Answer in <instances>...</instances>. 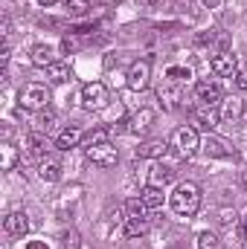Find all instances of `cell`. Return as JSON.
I'll use <instances>...</instances> for the list:
<instances>
[{
    "label": "cell",
    "mask_w": 247,
    "mask_h": 249,
    "mask_svg": "<svg viewBox=\"0 0 247 249\" xmlns=\"http://www.w3.org/2000/svg\"><path fill=\"white\" fill-rule=\"evenodd\" d=\"M169 206H172V212L178 217H195L198 209H201V188L195 183H189V180L178 183L175 191L169 194Z\"/></svg>",
    "instance_id": "cell-1"
},
{
    "label": "cell",
    "mask_w": 247,
    "mask_h": 249,
    "mask_svg": "<svg viewBox=\"0 0 247 249\" xmlns=\"http://www.w3.org/2000/svg\"><path fill=\"white\" fill-rule=\"evenodd\" d=\"M21 107L23 110H47L50 107V102H53V93H50V87L47 84H26L23 90H21Z\"/></svg>",
    "instance_id": "cell-2"
},
{
    "label": "cell",
    "mask_w": 247,
    "mask_h": 249,
    "mask_svg": "<svg viewBox=\"0 0 247 249\" xmlns=\"http://www.w3.org/2000/svg\"><path fill=\"white\" fill-rule=\"evenodd\" d=\"M172 148L181 154V157H192L195 151H201V136H198V127L195 124H181L175 133H172Z\"/></svg>",
    "instance_id": "cell-3"
},
{
    "label": "cell",
    "mask_w": 247,
    "mask_h": 249,
    "mask_svg": "<svg viewBox=\"0 0 247 249\" xmlns=\"http://www.w3.org/2000/svg\"><path fill=\"white\" fill-rule=\"evenodd\" d=\"M84 157H87L93 165L111 168V165H117V160H120V151H117L111 142H99V145H87V148H84Z\"/></svg>",
    "instance_id": "cell-4"
},
{
    "label": "cell",
    "mask_w": 247,
    "mask_h": 249,
    "mask_svg": "<svg viewBox=\"0 0 247 249\" xmlns=\"http://www.w3.org/2000/svg\"><path fill=\"white\" fill-rule=\"evenodd\" d=\"M82 105H84L87 110L105 107V105H108V87H105L102 81H87V84L82 87Z\"/></svg>",
    "instance_id": "cell-5"
},
{
    "label": "cell",
    "mask_w": 247,
    "mask_h": 249,
    "mask_svg": "<svg viewBox=\"0 0 247 249\" xmlns=\"http://www.w3.org/2000/svg\"><path fill=\"white\" fill-rule=\"evenodd\" d=\"M148 81H151V61H134L131 64V70H128V75H125V84L134 90V93H143L145 87H148Z\"/></svg>",
    "instance_id": "cell-6"
},
{
    "label": "cell",
    "mask_w": 247,
    "mask_h": 249,
    "mask_svg": "<svg viewBox=\"0 0 247 249\" xmlns=\"http://www.w3.org/2000/svg\"><path fill=\"white\" fill-rule=\"evenodd\" d=\"M218 122H221V113L215 110V105H201V107L192 110V124L206 130V133H212L218 127Z\"/></svg>",
    "instance_id": "cell-7"
},
{
    "label": "cell",
    "mask_w": 247,
    "mask_h": 249,
    "mask_svg": "<svg viewBox=\"0 0 247 249\" xmlns=\"http://www.w3.org/2000/svg\"><path fill=\"white\" fill-rule=\"evenodd\" d=\"M201 151H204L206 157H212V160H227V157H233L230 142L221 139V136H215V133H206V136L201 139Z\"/></svg>",
    "instance_id": "cell-8"
},
{
    "label": "cell",
    "mask_w": 247,
    "mask_h": 249,
    "mask_svg": "<svg viewBox=\"0 0 247 249\" xmlns=\"http://www.w3.org/2000/svg\"><path fill=\"white\" fill-rule=\"evenodd\" d=\"M209 67H212V72H215V75L230 78V75H236V72H239V58L227 50V53H218V55L212 58V64H209Z\"/></svg>",
    "instance_id": "cell-9"
},
{
    "label": "cell",
    "mask_w": 247,
    "mask_h": 249,
    "mask_svg": "<svg viewBox=\"0 0 247 249\" xmlns=\"http://www.w3.org/2000/svg\"><path fill=\"white\" fill-rule=\"evenodd\" d=\"M151 124H154V110H151V107H140V110L128 119V133H134V136H145Z\"/></svg>",
    "instance_id": "cell-10"
},
{
    "label": "cell",
    "mask_w": 247,
    "mask_h": 249,
    "mask_svg": "<svg viewBox=\"0 0 247 249\" xmlns=\"http://www.w3.org/2000/svg\"><path fill=\"white\" fill-rule=\"evenodd\" d=\"M3 229H6V235H15V238H23L26 232H29V220H26V212H9L6 217H3Z\"/></svg>",
    "instance_id": "cell-11"
},
{
    "label": "cell",
    "mask_w": 247,
    "mask_h": 249,
    "mask_svg": "<svg viewBox=\"0 0 247 249\" xmlns=\"http://www.w3.org/2000/svg\"><path fill=\"white\" fill-rule=\"evenodd\" d=\"M195 96H198L204 105H215V102H221V87H218V81H212V78H201V81L195 84Z\"/></svg>",
    "instance_id": "cell-12"
},
{
    "label": "cell",
    "mask_w": 247,
    "mask_h": 249,
    "mask_svg": "<svg viewBox=\"0 0 247 249\" xmlns=\"http://www.w3.org/2000/svg\"><path fill=\"white\" fill-rule=\"evenodd\" d=\"M242 116H245V102H242L239 96H230V99L221 102V119H224V122L236 124Z\"/></svg>",
    "instance_id": "cell-13"
},
{
    "label": "cell",
    "mask_w": 247,
    "mask_h": 249,
    "mask_svg": "<svg viewBox=\"0 0 247 249\" xmlns=\"http://www.w3.org/2000/svg\"><path fill=\"white\" fill-rule=\"evenodd\" d=\"M26 151L32 154V157H38V160H44V157H50V139H47V133H29L26 136Z\"/></svg>",
    "instance_id": "cell-14"
},
{
    "label": "cell",
    "mask_w": 247,
    "mask_h": 249,
    "mask_svg": "<svg viewBox=\"0 0 247 249\" xmlns=\"http://www.w3.org/2000/svg\"><path fill=\"white\" fill-rule=\"evenodd\" d=\"M38 177H41L44 183H59V180H62V162H59L56 157H44V160L38 162Z\"/></svg>",
    "instance_id": "cell-15"
},
{
    "label": "cell",
    "mask_w": 247,
    "mask_h": 249,
    "mask_svg": "<svg viewBox=\"0 0 247 249\" xmlns=\"http://www.w3.org/2000/svg\"><path fill=\"white\" fill-rule=\"evenodd\" d=\"M84 142V133L79 127H64L62 133L56 136V148L59 151H70V148H79Z\"/></svg>",
    "instance_id": "cell-16"
},
{
    "label": "cell",
    "mask_w": 247,
    "mask_h": 249,
    "mask_svg": "<svg viewBox=\"0 0 247 249\" xmlns=\"http://www.w3.org/2000/svg\"><path fill=\"white\" fill-rule=\"evenodd\" d=\"M29 58H32L35 67L47 70V67H53V64H56V50H53L50 44H35V47H32V53H29Z\"/></svg>",
    "instance_id": "cell-17"
},
{
    "label": "cell",
    "mask_w": 247,
    "mask_h": 249,
    "mask_svg": "<svg viewBox=\"0 0 247 249\" xmlns=\"http://www.w3.org/2000/svg\"><path fill=\"white\" fill-rule=\"evenodd\" d=\"M163 154H166V142L163 139H148V142H143L137 148V157L140 160H160Z\"/></svg>",
    "instance_id": "cell-18"
},
{
    "label": "cell",
    "mask_w": 247,
    "mask_h": 249,
    "mask_svg": "<svg viewBox=\"0 0 247 249\" xmlns=\"http://www.w3.org/2000/svg\"><path fill=\"white\" fill-rule=\"evenodd\" d=\"M140 197H143V203L148 206V212H157V209H163V203H166V194H163L160 186H145Z\"/></svg>",
    "instance_id": "cell-19"
},
{
    "label": "cell",
    "mask_w": 247,
    "mask_h": 249,
    "mask_svg": "<svg viewBox=\"0 0 247 249\" xmlns=\"http://www.w3.org/2000/svg\"><path fill=\"white\" fill-rule=\"evenodd\" d=\"M148 232V217H125L123 235L125 238H140Z\"/></svg>",
    "instance_id": "cell-20"
},
{
    "label": "cell",
    "mask_w": 247,
    "mask_h": 249,
    "mask_svg": "<svg viewBox=\"0 0 247 249\" xmlns=\"http://www.w3.org/2000/svg\"><path fill=\"white\" fill-rule=\"evenodd\" d=\"M175 180V168H169V165H154L151 168V177H148V186H166V183H172Z\"/></svg>",
    "instance_id": "cell-21"
},
{
    "label": "cell",
    "mask_w": 247,
    "mask_h": 249,
    "mask_svg": "<svg viewBox=\"0 0 247 249\" xmlns=\"http://www.w3.org/2000/svg\"><path fill=\"white\" fill-rule=\"evenodd\" d=\"M47 81L50 84H64V81H70V67L62 61H56L53 67H47Z\"/></svg>",
    "instance_id": "cell-22"
},
{
    "label": "cell",
    "mask_w": 247,
    "mask_h": 249,
    "mask_svg": "<svg viewBox=\"0 0 247 249\" xmlns=\"http://www.w3.org/2000/svg\"><path fill=\"white\" fill-rule=\"evenodd\" d=\"M166 78L175 81V84H181L186 78H192V70H189L186 64H172V67H166Z\"/></svg>",
    "instance_id": "cell-23"
},
{
    "label": "cell",
    "mask_w": 247,
    "mask_h": 249,
    "mask_svg": "<svg viewBox=\"0 0 247 249\" xmlns=\"http://www.w3.org/2000/svg\"><path fill=\"white\" fill-rule=\"evenodd\" d=\"M125 212H128V217H148V206L143 203V197H131L125 203Z\"/></svg>",
    "instance_id": "cell-24"
},
{
    "label": "cell",
    "mask_w": 247,
    "mask_h": 249,
    "mask_svg": "<svg viewBox=\"0 0 247 249\" xmlns=\"http://www.w3.org/2000/svg\"><path fill=\"white\" fill-rule=\"evenodd\" d=\"M53 122H56V113H53V110H38V116H35V130H38V133H50V130H53Z\"/></svg>",
    "instance_id": "cell-25"
},
{
    "label": "cell",
    "mask_w": 247,
    "mask_h": 249,
    "mask_svg": "<svg viewBox=\"0 0 247 249\" xmlns=\"http://www.w3.org/2000/svg\"><path fill=\"white\" fill-rule=\"evenodd\" d=\"M99 142H111V130H108V127H96V130H90V133L84 136L82 145L87 148V145H99Z\"/></svg>",
    "instance_id": "cell-26"
},
{
    "label": "cell",
    "mask_w": 247,
    "mask_h": 249,
    "mask_svg": "<svg viewBox=\"0 0 247 249\" xmlns=\"http://www.w3.org/2000/svg\"><path fill=\"white\" fill-rule=\"evenodd\" d=\"M3 162H0V168L3 171H12L15 168V162H18V151H15V145H9V142H3Z\"/></svg>",
    "instance_id": "cell-27"
},
{
    "label": "cell",
    "mask_w": 247,
    "mask_h": 249,
    "mask_svg": "<svg viewBox=\"0 0 247 249\" xmlns=\"http://www.w3.org/2000/svg\"><path fill=\"white\" fill-rule=\"evenodd\" d=\"M157 99H160V105H166V107L172 110V107H178L181 93H178V90H160V93H157Z\"/></svg>",
    "instance_id": "cell-28"
},
{
    "label": "cell",
    "mask_w": 247,
    "mask_h": 249,
    "mask_svg": "<svg viewBox=\"0 0 247 249\" xmlns=\"http://www.w3.org/2000/svg\"><path fill=\"white\" fill-rule=\"evenodd\" d=\"M198 249H218L215 232H201V235H198Z\"/></svg>",
    "instance_id": "cell-29"
},
{
    "label": "cell",
    "mask_w": 247,
    "mask_h": 249,
    "mask_svg": "<svg viewBox=\"0 0 247 249\" xmlns=\"http://www.w3.org/2000/svg\"><path fill=\"white\" fill-rule=\"evenodd\" d=\"M62 244H64V249H79L82 247V238H79V232L70 229V232H64L62 235Z\"/></svg>",
    "instance_id": "cell-30"
},
{
    "label": "cell",
    "mask_w": 247,
    "mask_h": 249,
    "mask_svg": "<svg viewBox=\"0 0 247 249\" xmlns=\"http://www.w3.org/2000/svg\"><path fill=\"white\" fill-rule=\"evenodd\" d=\"M233 78H236V87H239V90H247V70H239Z\"/></svg>",
    "instance_id": "cell-31"
},
{
    "label": "cell",
    "mask_w": 247,
    "mask_h": 249,
    "mask_svg": "<svg viewBox=\"0 0 247 249\" xmlns=\"http://www.w3.org/2000/svg\"><path fill=\"white\" fill-rule=\"evenodd\" d=\"M67 9H73V12H84L87 3H84V0H67Z\"/></svg>",
    "instance_id": "cell-32"
},
{
    "label": "cell",
    "mask_w": 247,
    "mask_h": 249,
    "mask_svg": "<svg viewBox=\"0 0 247 249\" xmlns=\"http://www.w3.org/2000/svg\"><path fill=\"white\" fill-rule=\"evenodd\" d=\"M233 220H236V212H230V209H224V212H221V223H224V226H230Z\"/></svg>",
    "instance_id": "cell-33"
},
{
    "label": "cell",
    "mask_w": 247,
    "mask_h": 249,
    "mask_svg": "<svg viewBox=\"0 0 247 249\" xmlns=\"http://www.w3.org/2000/svg\"><path fill=\"white\" fill-rule=\"evenodd\" d=\"M23 249H50V247H47V241H26Z\"/></svg>",
    "instance_id": "cell-34"
},
{
    "label": "cell",
    "mask_w": 247,
    "mask_h": 249,
    "mask_svg": "<svg viewBox=\"0 0 247 249\" xmlns=\"http://www.w3.org/2000/svg\"><path fill=\"white\" fill-rule=\"evenodd\" d=\"M62 50H64V53H73V50H76V41H73V38H64V41H62Z\"/></svg>",
    "instance_id": "cell-35"
},
{
    "label": "cell",
    "mask_w": 247,
    "mask_h": 249,
    "mask_svg": "<svg viewBox=\"0 0 247 249\" xmlns=\"http://www.w3.org/2000/svg\"><path fill=\"white\" fill-rule=\"evenodd\" d=\"M201 3H204V6H206V9H218V6H221V3H224V0H201Z\"/></svg>",
    "instance_id": "cell-36"
},
{
    "label": "cell",
    "mask_w": 247,
    "mask_h": 249,
    "mask_svg": "<svg viewBox=\"0 0 247 249\" xmlns=\"http://www.w3.org/2000/svg\"><path fill=\"white\" fill-rule=\"evenodd\" d=\"M56 3H59V0H38V6H44V9H53Z\"/></svg>",
    "instance_id": "cell-37"
},
{
    "label": "cell",
    "mask_w": 247,
    "mask_h": 249,
    "mask_svg": "<svg viewBox=\"0 0 247 249\" xmlns=\"http://www.w3.org/2000/svg\"><path fill=\"white\" fill-rule=\"evenodd\" d=\"M239 232H242V238H245V241H247V214H245V217H242V229H239Z\"/></svg>",
    "instance_id": "cell-38"
},
{
    "label": "cell",
    "mask_w": 247,
    "mask_h": 249,
    "mask_svg": "<svg viewBox=\"0 0 247 249\" xmlns=\"http://www.w3.org/2000/svg\"><path fill=\"white\" fill-rule=\"evenodd\" d=\"M143 3H157V0H143Z\"/></svg>",
    "instance_id": "cell-39"
}]
</instances>
